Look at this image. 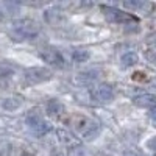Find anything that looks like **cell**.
<instances>
[{
	"mask_svg": "<svg viewBox=\"0 0 156 156\" xmlns=\"http://www.w3.org/2000/svg\"><path fill=\"white\" fill-rule=\"evenodd\" d=\"M39 25L34 22V20H30V19H20V20H16L14 25H12V31H14L16 37L14 39H33L37 33H39Z\"/></svg>",
	"mask_w": 156,
	"mask_h": 156,
	"instance_id": "cell-1",
	"label": "cell"
},
{
	"mask_svg": "<svg viewBox=\"0 0 156 156\" xmlns=\"http://www.w3.org/2000/svg\"><path fill=\"white\" fill-rule=\"evenodd\" d=\"M73 125L76 128V131L80 133L86 140H92L100 134V125L94 120L87 119V117H78Z\"/></svg>",
	"mask_w": 156,
	"mask_h": 156,
	"instance_id": "cell-2",
	"label": "cell"
},
{
	"mask_svg": "<svg viewBox=\"0 0 156 156\" xmlns=\"http://www.w3.org/2000/svg\"><path fill=\"white\" fill-rule=\"evenodd\" d=\"M51 78V72L45 67H31L23 72V80L27 84H37Z\"/></svg>",
	"mask_w": 156,
	"mask_h": 156,
	"instance_id": "cell-3",
	"label": "cell"
},
{
	"mask_svg": "<svg viewBox=\"0 0 156 156\" xmlns=\"http://www.w3.org/2000/svg\"><path fill=\"white\" fill-rule=\"evenodd\" d=\"M27 125H28V128L31 129V131L34 134H37V136H44L50 129V125L42 119V115L39 112H36V111H33V112L30 111L28 112V115H27Z\"/></svg>",
	"mask_w": 156,
	"mask_h": 156,
	"instance_id": "cell-4",
	"label": "cell"
},
{
	"mask_svg": "<svg viewBox=\"0 0 156 156\" xmlns=\"http://www.w3.org/2000/svg\"><path fill=\"white\" fill-rule=\"evenodd\" d=\"M101 11L105 17L109 20V22H137V19L128 12H123L117 8H112V6H101Z\"/></svg>",
	"mask_w": 156,
	"mask_h": 156,
	"instance_id": "cell-5",
	"label": "cell"
},
{
	"mask_svg": "<svg viewBox=\"0 0 156 156\" xmlns=\"http://www.w3.org/2000/svg\"><path fill=\"white\" fill-rule=\"evenodd\" d=\"M39 56H41L45 62H48L50 66H55V67H62L64 66V59H62L61 53L56 48H51V47L42 48L41 51H39Z\"/></svg>",
	"mask_w": 156,
	"mask_h": 156,
	"instance_id": "cell-6",
	"label": "cell"
},
{
	"mask_svg": "<svg viewBox=\"0 0 156 156\" xmlns=\"http://www.w3.org/2000/svg\"><path fill=\"white\" fill-rule=\"evenodd\" d=\"M92 98L100 103H108L114 98V89L111 87V84H98L92 90Z\"/></svg>",
	"mask_w": 156,
	"mask_h": 156,
	"instance_id": "cell-7",
	"label": "cell"
},
{
	"mask_svg": "<svg viewBox=\"0 0 156 156\" xmlns=\"http://www.w3.org/2000/svg\"><path fill=\"white\" fill-rule=\"evenodd\" d=\"M133 103L136 106H140V108H154L156 106V95H151V94H142V95H137L133 98Z\"/></svg>",
	"mask_w": 156,
	"mask_h": 156,
	"instance_id": "cell-8",
	"label": "cell"
},
{
	"mask_svg": "<svg viewBox=\"0 0 156 156\" xmlns=\"http://www.w3.org/2000/svg\"><path fill=\"white\" fill-rule=\"evenodd\" d=\"M47 114L53 119H59V117L64 114V106L59 100H50L47 103Z\"/></svg>",
	"mask_w": 156,
	"mask_h": 156,
	"instance_id": "cell-9",
	"label": "cell"
},
{
	"mask_svg": "<svg viewBox=\"0 0 156 156\" xmlns=\"http://www.w3.org/2000/svg\"><path fill=\"white\" fill-rule=\"evenodd\" d=\"M56 134L59 137V142H61V144H64V145H76L78 144V140L67 131V129H58Z\"/></svg>",
	"mask_w": 156,
	"mask_h": 156,
	"instance_id": "cell-10",
	"label": "cell"
},
{
	"mask_svg": "<svg viewBox=\"0 0 156 156\" xmlns=\"http://www.w3.org/2000/svg\"><path fill=\"white\" fill-rule=\"evenodd\" d=\"M137 61H139V56H137V53H134V51H128V53H125L120 58L122 67H131V66H134Z\"/></svg>",
	"mask_w": 156,
	"mask_h": 156,
	"instance_id": "cell-11",
	"label": "cell"
},
{
	"mask_svg": "<svg viewBox=\"0 0 156 156\" xmlns=\"http://www.w3.org/2000/svg\"><path fill=\"white\" fill-rule=\"evenodd\" d=\"M20 105H22V100L17 98V97H9V98H5V100L2 101V106H3L6 111H14V109H17Z\"/></svg>",
	"mask_w": 156,
	"mask_h": 156,
	"instance_id": "cell-12",
	"label": "cell"
},
{
	"mask_svg": "<svg viewBox=\"0 0 156 156\" xmlns=\"http://www.w3.org/2000/svg\"><path fill=\"white\" fill-rule=\"evenodd\" d=\"M97 78H98L97 72L90 70V72H83V73H80V75L76 76V81L81 83V84H87V83H92L94 80H97Z\"/></svg>",
	"mask_w": 156,
	"mask_h": 156,
	"instance_id": "cell-13",
	"label": "cell"
},
{
	"mask_svg": "<svg viewBox=\"0 0 156 156\" xmlns=\"http://www.w3.org/2000/svg\"><path fill=\"white\" fill-rule=\"evenodd\" d=\"M72 56H73V61L75 62H84V61L89 59V51L87 50H83V48H78V50L73 51Z\"/></svg>",
	"mask_w": 156,
	"mask_h": 156,
	"instance_id": "cell-14",
	"label": "cell"
},
{
	"mask_svg": "<svg viewBox=\"0 0 156 156\" xmlns=\"http://www.w3.org/2000/svg\"><path fill=\"white\" fill-rule=\"evenodd\" d=\"M123 6L125 8H129V9H137V8H140V6H144V3L142 2H129V0H125L123 2Z\"/></svg>",
	"mask_w": 156,
	"mask_h": 156,
	"instance_id": "cell-15",
	"label": "cell"
},
{
	"mask_svg": "<svg viewBox=\"0 0 156 156\" xmlns=\"http://www.w3.org/2000/svg\"><path fill=\"white\" fill-rule=\"evenodd\" d=\"M69 156H86V154H84L83 148H80V147H75L73 150H70Z\"/></svg>",
	"mask_w": 156,
	"mask_h": 156,
	"instance_id": "cell-16",
	"label": "cell"
},
{
	"mask_svg": "<svg viewBox=\"0 0 156 156\" xmlns=\"http://www.w3.org/2000/svg\"><path fill=\"white\" fill-rule=\"evenodd\" d=\"M147 147L150 148V150H153V151H156V136L154 137H151L148 142H147Z\"/></svg>",
	"mask_w": 156,
	"mask_h": 156,
	"instance_id": "cell-17",
	"label": "cell"
},
{
	"mask_svg": "<svg viewBox=\"0 0 156 156\" xmlns=\"http://www.w3.org/2000/svg\"><path fill=\"white\" fill-rule=\"evenodd\" d=\"M147 58H148L153 64H156V50H154V51H147Z\"/></svg>",
	"mask_w": 156,
	"mask_h": 156,
	"instance_id": "cell-18",
	"label": "cell"
},
{
	"mask_svg": "<svg viewBox=\"0 0 156 156\" xmlns=\"http://www.w3.org/2000/svg\"><path fill=\"white\" fill-rule=\"evenodd\" d=\"M148 115H150V119H151L153 122H156V106L150 109V112H148Z\"/></svg>",
	"mask_w": 156,
	"mask_h": 156,
	"instance_id": "cell-19",
	"label": "cell"
},
{
	"mask_svg": "<svg viewBox=\"0 0 156 156\" xmlns=\"http://www.w3.org/2000/svg\"><path fill=\"white\" fill-rule=\"evenodd\" d=\"M0 19H2V11H0Z\"/></svg>",
	"mask_w": 156,
	"mask_h": 156,
	"instance_id": "cell-20",
	"label": "cell"
}]
</instances>
